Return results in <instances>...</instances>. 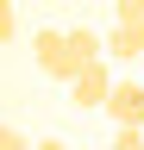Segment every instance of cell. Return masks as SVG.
Segmentation results:
<instances>
[{"mask_svg":"<svg viewBox=\"0 0 144 150\" xmlns=\"http://www.w3.org/2000/svg\"><path fill=\"white\" fill-rule=\"evenodd\" d=\"M31 56H38V69L50 75V81H63V88H69V75L82 69V63H75V50H69V31H50V25L31 38Z\"/></svg>","mask_w":144,"mask_h":150,"instance_id":"1","label":"cell"},{"mask_svg":"<svg viewBox=\"0 0 144 150\" xmlns=\"http://www.w3.org/2000/svg\"><path fill=\"white\" fill-rule=\"evenodd\" d=\"M106 88H113V69H106L100 56H94V63H82L75 75H69V106H82V112H100V106H106Z\"/></svg>","mask_w":144,"mask_h":150,"instance_id":"2","label":"cell"},{"mask_svg":"<svg viewBox=\"0 0 144 150\" xmlns=\"http://www.w3.org/2000/svg\"><path fill=\"white\" fill-rule=\"evenodd\" d=\"M100 112H113V125H144V81H113Z\"/></svg>","mask_w":144,"mask_h":150,"instance_id":"3","label":"cell"},{"mask_svg":"<svg viewBox=\"0 0 144 150\" xmlns=\"http://www.w3.org/2000/svg\"><path fill=\"white\" fill-rule=\"evenodd\" d=\"M100 56H113V63H144V38H138L132 25H119V19H113V31L100 38Z\"/></svg>","mask_w":144,"mask_h":150,"instance_id":"4","label":"cell"},{"mask_svg":"<svg viewBox=\"0 0 144 150\" xmlns=\"http://www.w3.org/2000/svg\"><path fill=\"white\" fill-rule=\"evenodd\" d=\"M69 50H75V63H94V56H100V38L88 25H69Z\"/></svg>","mask_w":144,"mask_h":150,"instance_id":"5","label":"cell"},{"mask_svg":"<svg viewBox=\"0 0 144 150\" xmlns=\"http://www.w3.org/2000/svg\"><path fill=\"white\" fill-rule=\"evenodd\" d=\"M113 19H119V25H132V31L144 38V0H113Z\"/></svg>","mask_w":144,"mask_h":150,"instance_id":"6","label":"cell"},{"mask_svg":"<svg viewBox=\"0 0 144 150\" xmlns=\"http://www.w3.org/2000/svg\"><path fill=\"white\" fill-rule=\"evenodd\" d=\"M113 150H144V125H113Z\"/></svg>","mask_w":144,"mask_h":150,"instance_id":"7","label":"cell"},{"mask_svg":"<svg viewBox=\"0 0 144 150\" xmlns=\"http://www.w3.org/2000/svg\"><path fill=\"white\" fill-rule=\"evenodd\" d=\"M19 38V13H13V0H0V44H13Z\"/></svg>","mask_w":144,"mask_h":150,"instance_id":"8","label":"cell"},{"mask_svg":"<svg viewBox=\"0 0 144 150\" xmlns=\"http://www.w3.org/2000/svg\"><path fill=\"white\" fill-rule=\"evenodd\" d=\"M25 138H19V131H13V125H0V150H19Z\"/></svg>","mask_w":144,"mask_h":150,"instance_id":"9","label":"cell"}]
</instances>
